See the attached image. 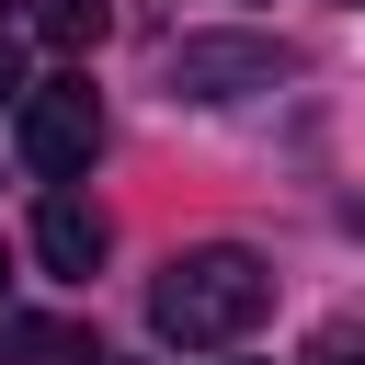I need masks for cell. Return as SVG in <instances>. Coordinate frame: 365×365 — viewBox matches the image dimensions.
Instances as JSON below:
<instances>
[{
  "label": "cell",
  "mask_w": 365,
  "mask_h": 365,
  "mask_svg": "<svg viewBox=\"0 0 365 365\" xmlns=\"http://www.w3.org/2000/svg\"><path fill=\"white\" fill-rule=\"evenodd\" d=\"M34 34H46L57 57H80V46L114 34V11H103V0H34Z\"/></svg>",
  "instance_id": "5b68a950"
},
{
  "label": "cell",
  "mask_w": 365,
  "mask_h": 365,
  "mask_svg": "<svg viewBox=\"0 0 365 365\" xmlns=\"http://www.w3.org/2000/svg\"><path fill=\"white\" fill-rule=\"evenodd\" d=\"M0 103H23V46L0 34Z\"/></svg>",
  "instance_id": "8992f818"
},
{
  "label": "cell",
  "mask_w": 365,
  "mask_h": 365,
  "mask_svg": "<svg viewBox=\"0 0 365 365\" xmlns=\"http://www.w3.org/2000/svg\"><path fill=\"white\" fill-rule=\"evenodd\" d=\"M342 228H354V240H365V194H354V205H342Z\"/></svg>",
  "instance_id": "52a82bcc"
},
{
  "label": "cell",
  "mask_w": 365,
  "mask_h": 365,
  "mask_svg": "<svg viewBox=\"0 0 365 365\" xmlns=\"http://www.w3.org/2000/svg\"><path fill=\"white\" fill-rule=\"evenodd\" d=\"M274 80H285L274 34H182L171 46V91L182 103H240V91H274Z\"/></svg>",
  "instance_id": "7a4b0ae2"
},
{
  "label": "cell",
  "mask_w": 365,
  "mask_h": 365,
  "mask_svg": "<svg viewBox=\"0 0 365 365\" xmlns=\"http://www.w3.org/2000/svg\"><path fill=\"white\" fill-rule=\"evenodd\" d=\"M34 251H46V274H91L103 262V205H80L68 182L34 205Z\"/></svg>",
  "instance_id": "277c9868"
},
{
  "label": "cell",
  "mask_w": 365,
  "mask_h": 365,
  "mask_svg": "<svg viewBox=\"0 0 365 365\" xmlns=\"http://www.w3.org/2000/svg\"><path fill=\"white\" fill-rule=\"evenodd\" d=\"M0 11H11V0H0Z\"/></svg>",
  "instance_id": "ba28073f"
},
{
  "label": "cell",
  "mask_w": 365,
  "mask_h": 365,
  "mask_svg": "<svg viewBox=\"0 0 365 365\" xmlns=\"http://www.w3.org/2000/svg\"><path fill=\"white\" fill-rule=\"evenodd\" d=\"M262 308H274V274H262L240 240L171 251L160 285H148V331H160V342H194V354H205V342H251Z\"/></svg>",
  "instance_id": "6da1fadb"
},
{
  "label": "cell",
  "mask_w": 365,
  "mask_h": 365,
  "mask_svg": "<svg viewBox=\"0 0 365 365\" xmlns=\"http://www.w3.org/2000/svg\"><path fill=\"white\" fill-rule=\"evenodd\" d=\"M23 160L46 171V182H68V171H91V148H103V103H91V80H46V91H23Z\"/></svg>",
  "instance_id": "3957f363"
}]
</instances>
